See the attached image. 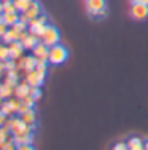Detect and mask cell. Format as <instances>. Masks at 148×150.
Wrapping results in <instances>:
<instances>
[{
    "mask_svg": "<svg viewBox=\"0 0 148 150\" xmlns=\"http://www.w3.org/2000/svg\"><path fill=\"white\" fill-rule=\"evenodd\" d=\"M67 58H69V51H67V48L64 45H59V43H56V45H53V46H49V51H48V61L51 64H62V62H65Z\"/></svg>",
    "mask_w": 148,
    "mask_h": 150,
    "instance_id": "6da1fadb",
    "label": "cell"
},
{
    "mask_svg": "<svg viewBox=\"0 0 148 150\" xmlns=\"http://www.w3.org/2000/svg\"><path fill=\"white\" fill-rule=\"evenodd\" d=\"M86 10L94 18H104L107 15L105 0H86Z\"/></svg>",
    "mask_w": 148,
    "mask_h": 150,
    "instance_id": "7a4b0ae2",
    "label": "cell"
},
{
    "mask_svg": "<svg viewBox=\"0 0 148 150\" xmlns=\"http://www.w3.org/2000/svg\"><path fill=\"white\" fill-rule=\"evenodd\" d=\"M59 40H61V34H59V30L56 29L54 26H46L43 35H41V42L49 48V46L59 43Z\"/></svg>",
    "mask_w": 148,
    "mask_h": 150,
    "instance_id": "3957f363",
    "label": "cell"
},
{
    "mask_svg": "<svg viewBox=\"0 0 148 150\" xmlns=\"http://www.w3.org/2000/svg\"><path fill=\"white\" fill-rule=\"evenodd\" d=\"M45 74H46L45 70H40V69L35 67L34 70L27 72L26 80H27V83H29L30 86H40V85L43 83V80H45Z\"/></svg>",
    "mask_w": 148,
    "mask_h": 150,
    "instance_id": "277c9868",
    "label": "cell"
},
{
    "mask_svg": "<svg viewBox=\"0 0 148 150\" xmlns=\"http://www.w3.org/2000/svg\"><path fill=\"white\" fill-rule=\"evenodd\" d=\"M131 16L135 21H143L148 18V5L145 3H132L131 6Z\"/></svg>",
    "mask_w": 148,
    "mask_h": 150,
    "instance_id": "5b68a950",
    "label": "cell"
},
{
    "mask_svg": "<svg viewBox=\"0 0 148 150\" xmlns=\"http://www.w3.org/2000/svg\"><path fill=\"white\" fill-rule=\"evenodd\" d=\"M8 50H10V59H19L24 51V46L19 40H15L11 43H8Z\"/></svg>",
    "mask_w": 148,
    "mask_h": 150,
    "instance_id": "8992f818",
    "label": "cell"
},
{
    "mask_svg": "<svg viewBox=\"0 0 148 150\" xmlns=\"http://www.w3.org/2000/svg\"><path fill=\"white\" fill-rule=\"evenodd\" d=\"M27 15V18L29 19H32V18H38L41 15V6H40V3L37 2V0H32L30 2V5H29V8H27V11H24Z\"/></svg>",
    "mask_w": 148,
    "mask_h": 150,
    "instance_id": "52a82bcc",
    "label": "cell"
},
{
    "mask_svg": "<svg viewBox=\"0 0 148 150\" xmlns=\"http://www.w3.org/2000/svg\"><path fill=\"white\" fill-rule=\"evenodd\" d=\"M19 32L21 30H18V29H15V27L11 26L5 34L2 35V40L5 42V43H11V42H15V40H19Z\"/></svg>",
    "mask_w": 148,
    "mask_h": 150,
    "instance_id": "ba28073f",
    "label": "cell"
},
{
    "mask_svg": "<svg viewBox=\"0 0 148 150\" xmlns=\"http://www.w3.org/2000/svg\"><path fill=\"white\" fill-rule=\"evenodd\" d=\"M15 93H16L18 99H24V98H26V96L30 93V85L27 83V80H26V81H22L21 85H16Z\"/></svg>",
    "mask_w": 148,
    "mask_h": 150,
    "instance_id": "9c48e42d",
    "label": "cell"
},
{
    "mask_svg": "<svg viewBox=\"0 0 148 150\" xmlns=\"http://www.w3.org/2000/svg\"><path fill=\"white\" fill-rule=\"evenodd\" d=\"M21 120H22L26 125H29V126H32L35 129V112L32 109H29L26 113H21Z\"/></svg>",
    "mask_w": 148,
    "mask_h": 150,
    "instance_id": "30bf717a",
    "label": "cell"
},
{
    "mask_svg": "<svg viewBox=\"0 0 148 150\" xmlns=\"http://www.w3.org/2000/svg\"><path fill=\"white\" fill-rule=\"evenodd\" d=\"M19 21V15H18V11H13V13H3V23L6 24V26H15V24Z\"/></svg>",
    "mask_w": 148,
    "mask_h": 150,
    "instance_id": "8fae6325",
    "label": "cell"
},
{
    "mask_svg": "<svg viewBox=\"0 0 148 150\" xmlns=\"http://www.w3.org/2000/svg\"><path fill=\"white\" fill-rule=\"evenodd\" d=\"M37 43H38V37L35 34H30V32H29L27 38L22 42V46H24V50H34Z\"/></svg>",
    "mask_w": 148,
    "mask_h": 150,
    "instance_id": "7c38bea8",
    "label": "cell"
},
{
    "mask_svg": "<svg viewBox=\"0 0 148 150\" xmlns=\"http://www.w3.org/2000/svg\"><path fill=\"white\" fill-rule=\"evenodd\" d=\"M128 149L129 150H143V141L140 137H131L128 141Z\"/></svg>",
    "mask_w": 148,
    "mask_h": 150,
    "instance_id": "4fadbf2b",
    "label": "cell"
},
{
    "mask_svg": "<svg viewBox=\"0 0 148 150\" xmlns=\"http://www.w3.org/2000/svg\"><path fill=\"white\" fill-rule=\"evenodd\" d=\"M35 67H37V58H35V56H27V58H24V70H26V72H30Z\"/></svg>",
    "mask_w": 148,
    "mask_h": 150,
    "instance_id": "5bb4252c",
    "label": "cell"
},
{
    "mask_svg": "<svg viewBox=\"0 0 148 150\" xmlns=\"http://www.w3.org/2000/svg\"><path fill=\"white\" fill-rule=\"evenodd\" d=\"M30 2H32V0H13V3H15L16 10H18V11H21V13L27 11V8H29Z\"/></svg>",
    "mask_w": 148,
    "mask_h": 150,
    "instance_id": "9a60e30c",
    "label": "cell"
},
{
    "mask_svg": "<svg viewBox=\"0 0 148 150\" xmlns=\"http://www.w3.org/2000/svg\"><path fill=\"white\" fill-rule=\"evenodd\" d=\"M13 93H15L13 86H10V85H6V83L0 85V96H2V98H10Z\"/></svg>",
    "mask_w": 148,
    "mask_h": 150,
    "instance_id": "2e32d148",
    "label": "cell"
},
{
    "mask_svg": "<svg viewBox=\"0 0 148 150\" xmlns=\"http://www.w3.org/2000/svg\"><path fill=\"white\" fill-rule=\"evenodd\" d=\"M13 11H18L13 0H8V2H3V13H13Z\"/></svg>",
    "mask_w": 148,
    "mask_h": 150,
    "instance_id": "e0dca14e",
    "label": "cell"
},
{
    "mask_svg": "<svg viewBox=\"0 0 148 150\" xmlns=\"http://www.w3.org/2000/svg\"><path fill=\"white\" fill-rule=\"evenodd\" d=\"M6 59H10V50H8V46L0 45V61L3 62Z\"/></svg>",
    "mask_w": 148,
    "mask_h": 150,
    "instance_id": "ac0fdd59",
    "label": "cell"
},
{
    "mask_svg": "<svg viewBox=\"0 0 148 150\" xmlns=\"http://www.w3.org/2000/svg\"><path fill=\"white\" fill-rule=\"evenodd\" d=\"M30 94L34 96V99H35V101H37V99H40V96H41L40 88H38V86H30Z\"/></svg>",
    "mask_w": 148,
    "mask_h": 150,
    "instance_id": "d6986e66",
    "label": "cell"
},
{
    "mask_svg": "<svg viewBox=\"0 0 148 150\" xmlns=\"http://www.w3.org/2000/svg\"><path fill=\"white\" fill-rule=\"evenodd\" d=\"M2 113H5V115H11V113H15V112H13V109L8 105V102H3L2 104Z\"/></svg>",
    "mask_w": 148,
    "mask_h": 150,
    "instance_id": "ffe728a7",
    "label": "cell"
},
{
    "mask_svg": "<svg viewBox=\"0 0 148 150\" xmlns=\"http://www.w3.org/2000/svg\"><path fill=\"white\" fill-rule=\"evenodd\" d=\"M6 134H8L6 128H2V129H0V145H2V144H3V141L6 139Z\"/></svg>",
    "mask_w": 148,
    "mask_h": 150,
    "instance_id": "44dd1931",
    "label": "cell"
},
{
    "mask_svg": "<svg viewBox=\"0 0 148 150\" xmlns=\"http://www.w3.org/2000/svg\"><path fill=\"white\" fill-rule=\"evenodd\" d=\"M3 66H5V69H8V70H11V69H15V62L13 61H3Z\"/></svg>",
    "mask_w": 148,
    "mask_h": 150,
    "instance_id": "7402d4cb",
    "label": "cell"
},
{
    "mask_svg": "<svg viewBox=\"0 0 148 150\" xmlns=\"http://www.w3.org/2000/svg\"><path fill=\"white\" fill-rule=\"evenodd\" d=\"M113 149L115 150H126V149H128V144H124V142H118Z\"/></svg>",
    "mask_w": 148,
    "mask_h": 150,
    "instance_id": "603a6c76",
    "label": "cell"
},
{
    "mask_svg": "<svg viewBox=\"0 0 148 150\" xmlns=\"http://www.w3.org/2000/svg\"><path fill=\"white\" fill-rule=\"evenodd\" d=\"M6 30H8V26H6L5 23H0V37H2V35L5 34Z\"/></svg>",
    "mask_w": 148,
    "mask_h": 150,
    "instance_id": "cb8c5ba5",
    "label": "cell"
},
{
    "mask_svg": "<svg viewBox=\"0 0 148 150\" xmlns=\"http://www.w3.org/2000/svg\"><path fill=\"white\" fill-rule=\"evenodd\" d=\"M132 3H145V5H148V0H131Z\"/></svg>",
    "mask_w": 148,
    "mask_h": 150,
    "instance_id": "d4e9b609",
    "label": "cell"
},
{
    "mask_svg": "<svg viewBox=\"0 0 148 150\" xmlns=\"http://www.w3.org/2000/svg\"><path fill=\"white\" fill-rule=\"evenodd\" d=\"M3 69H5V66H3V62H2V61H0V74L3 72Z\"/></svg>",
    "mask_w": 148,
    "mask_h": 150,
    "instance_id": "484cf974",
    "label": "cell"
},
{
    "mask_svg": "<svg viewBox=\"0 0 148 150\" xmlns=\"http://www.w3.org/2000/svg\"><path fill=\"white\" fill-rule=\"evenodd\" d=\"M143 149L148 150V141H147V142H143Z\"/></svg>",
    "mask_w": 148,
    "mask_h": 150,
    "instance_id": "4316f807",
    "label": "cell"
},
{
    "mask_svg": "<svg viewBox=\"0 0 148 150\" xmlns=\"http://www.w3.org/2000/svg\"><path fill=\"white\" fill-rule=\"evenodd\" d=\"M0 13H3V2H0Z\"/></svg>",
    "mask_w": 148,
    "mask_h": 150,
    "instance_id": "83f0119b",
    "label": "cell"
},
{
    "mask_svg": "<svg viewBox=\"0 0 148 150\" xmlns=\"http://www.w3.org/2000/svg\"><path fill=\"white\" fill-rule=\"evenodd\" d=\"M0 23H3V13H0Z\"/></svg>",
    "mask_w": 148,
    "mask_h": 150,
    "instance_id": "f1b7e54d",
    "label": "cell"
},
{
    "mask_svg": "<svg viewBox=\"0 0 148 150\" xmlns=\"http://www.w3.org/2000/svg\"><path fill=\"white\" fill-rule=\"evenodd\" d=\"M2 99H3V98H2V96H0V107H2V104H3V102H2Z\"/></svg>",
    "mask_w": 148,
    "mask_h": 150,
    "instance_id": "f546056e",
    "label": "cell"
},
{
    "mask_svg": "<svg viewBox=\"0 0 148 150\" xmlns=\"http://www.w3.org/2000/svg\"><path fill=\"white\" fill-rule=\"evenodd\" d=\"M0 38H2V37H0Z\"/></svg>",
    "mask_w": 148,
    "mask_h": 150,
    "instance_id": "4dcf8cb0",
    "label": "cell"
}]
</instances>
